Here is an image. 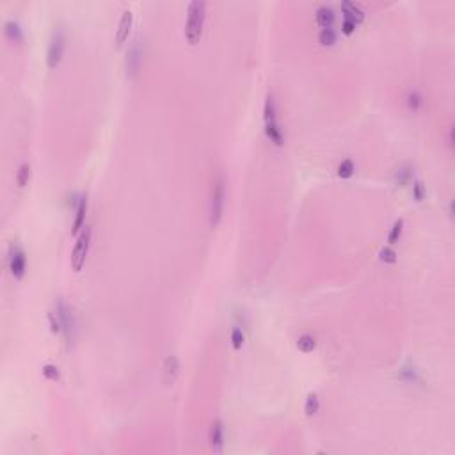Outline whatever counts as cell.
<instances>
[{
	"label": "cell",
	"instance_id": "obj_1",
	"mask_svg": "<svg viewBox=\"0 0 455 455\" xmlns=\"http://www.w3.org/2000/svg\"><path fill=\"white\" fill-rule=\"evenodd\" d=\"M205 16H207V2L192 0L187 7V23H185V37L189 45H198L201 39Z\"/></svg>",
	"mask_w": 455,
	"mask_h": 455
},
{
	"label": "cell",
	"instance_id": "obj_2",
	"mask_svg": "<svg viewBox=\"0 0 455 455\" xmlns=\"http://www.w3.org/2000/svg\"><path fill=\"white\" fill-rule=\"evenodd\" d=\"M263 121H265V134H267V137L270 139L276 146H281V144H283V130H281L279 121H277L276 102H274L272 94H267V100H265Z\"/></svg>",
	"mask_w": 455,
	"mask_h": 455
},
{
	"label": "cell",
	"instance_id": "obj_3",
	"mask_svg": "<svg viewBox=\"0 0 455 455\" xmlns=\"http://www.w3.org/2000/svg\"><path fill=\"white\" fill-rule=\"evenodd\" d=\"M224 198H226V187H224L223 175H217L214 183H212V194H210V226L216 228L223 219L224 210Z\"/></svg>",
	"mask_w": 455,
	"mask_h": 455
},
{
	"label": "cell",
	"instance_id": "obj_4",
	"mask_svg": "<svg viewBox=\"0 0 455 455\" xmlns=\"http://www.w3.org/2000/svg\"><path fill=\"white\" fill-rule=\"evenodd\" d=\"M91 226L85 224L84 229L80 231L77 238V244L73 247V252H71V267H73L75 272H80L82 267L85 263V258H87V252H89V245H91Z\"/></svg>",
	"mask_w": 455,
	"mask_h": 455
},
{
	"label": "cell",
	"instance_id": "obj_5",
	"mask_svg": "<svg viewBox=\"0 0 455 455\" xmlns=\"http://www.w3.org/2000/svg\"><path fill=\"white\" fill-rule=\"evenodd\" d=\"M64 46H66L64 30L61 27H57L53 30L52 37H50L48 52H46V64H48L50 69H55L57 66L61 64L62 55H64Z\"/></svg>",
	"mask_w": 455,
	"mask_h": 455
},
{
	"label": "cell",
	"instance_id": "obj_6",
	"mask_svg": "<svg viewBox=\"0 0 455 455\" xmlns=\"http://www.w3.org/2000/svg\"><path fill=\"white\" fill-rule=\"evenodd\" d=\"M55 313H57V317H59V320H61V327H62V334H64V340L68 341V343H71V340H73V325H75L73 315H71L69 308L61 301V299L55 302Z\"/></svg>",
	"mask_w": 455,
	"mask_h": 455
},
{
	"label": "cell",
	"instance_id": "obj_7",
	"mask_svg": "<svg viewBox=\"0 0 455 455\" xmlns=\"http://www.w3.org/2000/svg\"><path fill=\"white\" fill-rule=\"evenodd\" d=\"M25 267H27V258L25 252L20 247H11V256H9V270H11L12 277H21L25 274Z\"/></svg>",
	"mask_w": 455,
	"mask_h": 455
},
{
	"label": "cell",
	"instance_id": "obj_8",
	"mask_svg": "<svg viewBox=\"0 0 455 455\" xmlns=\"http://www.w3.org/2000/svg\"><path fill=\"white\" fill-rule=\"evenodd\" d=\"M210 447L216 454L224 450V425L221 420H216L210 427Z\"/></svg>",
	"mask_w": 455,
	"mask_h": 455
},
{
	"label": "cell",
	"instance_id": "obj_9",
	"mask_svg": "<svg viewBox=\"0 0 455 455\" xmlns=\"http://www.w3.org/2000/svg\"><path fill=\"white\" fill-rule=\"evenodd\" d=\"M132 21H134V14H132L130 9L123 11L121 20H119V25H118V32H116V43H118V45H123L125 39L128 37V32H130V28H132Z\"/></svg>",
	"mask_w": 455,
	"mask_h": 455
},
{
	"label": "cell",
	"instance_id": "obj_10",
	"mask_svg": "<svg viewBox=\"0 0 455 455\" xmlns=\"http://www.w3.org/2000/svg\"><path fill=\"white\" fill-rule=\"evenodd\" d=\"M85 212H87V196L82 194L78 198L77 203V210H75V219H73V226H71V231L77 235L80 229H84L85 226Z\"/></svg>",
	"mask_w": 455,
	"mask_h": 455
},
{
	"label": "cell",
	"instance_id": "obj_11",
	"mask_svg": "<svg viewBox=\"0 0 455 455\" xmlns=\"http://www.w3.org/2000/svg\"><path fill=\"white\" fill-rule=\"evenodd\" d=\"M341 11H343V14H345L347 20H352L354 23H359V21L365 18V12H363V9L359 7V5H356L354 2H350V0H343L340 4Z\"/></svg>",
	"mask_w": 455,
	"mask_h": 455
},
{
	"label": "cell",
	"instance_id": "obj_12",
	"mask_svg": "<svg viewBox=\"0 0 455 455\" xmlns=\"http://www.w3.org/2000/svg\"><path fill=\"white\" fill-rule=\"evenodd\" d=\"M315 18H317V23L320 25L322 28L331 27L334 21L333 7H329V5H320V7L317 9V12H315Z\"/></svg>",
	"mask_w": 455,
	"mask_h": 455
},
{
	"label": "cell",
	"instance_id": "obj_13",
	"mask_svg": "<svg viewBox=\"0 0 455 455\" xmlns=\"http://www.w3.org/2000/svg\"><path fill=\"white\" fill-rule=\"evenodd\" d=\"M180 363L176 356H167L166 361H164V381L169 384V382L175 381L176 374H178Z\"/></svg>",
	"mask_w": 455,
	"mask_h": 455
},
{
	"label": "cell",
	"instance_id": "obj_14",
	"mask_svg": "<svg viewBox=\"0 0 455 455\" xmlns=\"http://www.w3.org/2000/svg\"><path fill=\"white\" fill-rule=\"evenodd\" d=\"M4 32H5V37L11 41H21L23 39V32H21V27L20 23H18L16 20H7L4 23Z\"/></svg>",
	"mask_w": 455,
	"mask_h": 455
},
{
	"label": "cell",
	"instance_id": "obj_15",
	"mask_svg": "<svg viewBox=\"0 0 455 455\" xmlns=\"http://www.w3.org/2000/svg\"><path fill=\"white\" fill-rule=\"evenodd\" d=\"M126 57H128V59H126V69L134 75L139 69V62H141V50H139V46L137 45L132 46L130 52L126 53Z\"/></svg>",
	"mask_w": 455,
	"mask_h": 455
},
{
	"label": "cell",
	"instance_id": "obj_16",
	"mask_svg": "<svg viewBox=\"0 0 455 455\" xmlns=\"http://www.w3.org/2000/svg\"><path fill=\"white\" fill-rule=\"evenodd\" d=\"M402 229H404V219H397L393 223V226H391L390 233H388V244L390 245H395L400 240V236H402Z\"/></svg>",
	"mask_w": 455,
	"mask_h": 455
},
{
	"label": "cell",
	"instance_id": "obj_17",
	"mask_svg": "<svg viewBox=\"0 0 455 455\" xmlns=\"http://www.w3.org/2000/svg\"><path fill=\"white\" fill-rule=\"evenodd\" d=\"M318 409H320V400H318V395L317 393H309L308 398H306V402H304V413L308 416H313V415H317Z\"/></svg>",
	"mask_w": 455,
	"mask_h": 455
},
{
	"label": "cell",
	"instance_id": "obj_18",
	"mask_svg": "<svg viewBox=\"0 0 455 455\" xmlns=\"http://www.w3.org/2000/svg\"><path fill=\"white\" fill-rule=\"evenodd\" d=\"M315 345H317V341H315V338L308 333L301 334L299 340H297V349L301 350V352H311V350L315 349Z\"/></svg>",
	"mask_w": 455,
	"mask_h": 455
},
{
	"label": "cell",
	"instance_id": "obj_19",
	"mask_svg": "<svg viewBox=\"0 0 455 455\" xmlns=\"http://www.w3.org/2000/svg\"><path fill=\"white\" fill-rule=\"evenodd\" d=\"M336 30L334 28H331V27H327V28H322L320 30V34H318V41H320L322 45H325V46H331V45H334L336 43Z\"/></svg>",
	"mask_w": 455,
	"mask_h": 455
},
{
	"label": "cell",
	"instance_id": "obj_20",
	"mask_svg": "<svg viewBox=\"0 0 455 455\" xmlns=\"http://www.w3.org/2000/svg\"><path fill=\"white\" fill-rule=\"evenodd\" d=\"M28 176H30V166L27 162H23L20 167H18V173H16V183L18 187H25L28 182Z\"/></svg>",
	"mask_w": 455,
	"mask_h": 455
},
{
	"label": "cell",
	"instance_id": "obj_21",
	"mask_svg": "<svg viewBox=\"0 0 455 455\" xmlns=\"http://www.w3.org/2000/svg\"><path fill=\"white\" fill-rule=\"evenodd\" d=\"M354 171H356L354 162L350 159H345L340 166H338V176H340V178H350V176L354 175Z\"/></svg>",
	"mask_w": 455,
	"mask_h": 455
},
{
	"label": "cell",
	"instance_id": "obj_22",
	"mask_svg": "<svg viewBox=\"0 0 455 455\" xmlns=\"http://www.w3.org/2000/svg\"><path fill=\"white\" fill-rule=\"evenodd\" d=\"M244 333H242V329L240 327H233V331H231V345H233V349L235 350H238V349H242V345H244Z\"/></svg>",
	"mask_w": 455,
	"mask_h": 455
},
{
	"label": "cell",
	"instance_id": "obj_23",
	"mask_svg": "<svg viewBox=\"0 0 455 455\" xmlns=\"http://www.w3.org/2000/svg\"><path fill=\"white\" fill-rule=\"evenodd\" d=\"M379 258H381V261H384V263H395V261H397V252H395L393 249L388 245V247L381 249Z\"/></svg>",
	"mask_w": 455,
	"mask_h": 455
},
{
	"label": "cell",
	"instance_id": "obj_24",
	"mask_svg": "<svg viewBox=\"0 0 455 455\" xmlns=\"http://www.w3.org/2000/svg\"><path fill=\"white\" fill-rule=\"evenodd\" d=\"M407 105H409L411 110H418L422 107V96H420L418 91H411L407 94Z\"/></svg>",
	"mask_w": 455,
	"mask_h": 455
},
{
	"label": "cell",
	"instance_id": "obj_25",
	"mask_svg": "<svg viewBox=\"0 0 455 455\" xmlns=\"http://www.w3.org/2000/svg\"><path fill=\"white\" fill-rule=\"evenodd\" d=\"M411 169L407 166H404V167H400V169L397 171V175H395V180H397V183L398 185H406L407 182H409V178H411Z\"/></svg>",
	"mask_w": 455,
	"mask_h": 455
},
{
	"label": "cell",
	"instance_id": "obj_26",
	"mask_svg": "<svg viewBox=\"0 0 455 455\" xmlns=\"http://www.w3.org/2000/svg\"><path fill=\"white\" fill-rule=\"evenodd\" d=\"M413 196L416 201H423L425 198V185L422 180H413Z\"/></svg>",
	"mask_w": 455,
	"mask_h": 455
},
{
	"label": "cell",
	"instance_id": "obj_27",
	"mask_svg": "<svg viewBox=\"0 0 455 455\" xmlns=\"http://www.w3.org/2000/svg\"><path fill=\"white\" fill-rule=\"evenodd\" d=\"M43 375L50 381H59L61 374H59V368L55 365H45L43 366Z\"/></svg>",
	"mask_w": 455,
	"mask_h": 455
},
{
	"label": "cell",
	"instance_id": "obj_28",
	"mask_svg": "<svg viewBox=\"0 0 455 455\" xmlns=\"http://www.w3.org/2000/svg\"><path fill=\"white\" fill-rule=\"evenodd\" d=\"M48 320H50V327H52L53 333H62L61 320H59V317H57L55 311H50L48 313Z\"/></svg>",
	"mask_w": 455,
	"mask_h": 455
},
{
	"label": "cell",
	"instance_id": "obj_29",
	"mask_svg": "<svg viewBox=\"0 0 455 455\" xmlns=\"http://www.w3.org/2000/svg\"><path fill=\"white\" fill-rule=\"evenodd\" d=\"M341 30H343V34H352L354 30H356V23H354L352 20L343 18V21H341Z\"/></svg>",
	"mask_w": 455,
	"mask_h": 455
}]
</instances>
